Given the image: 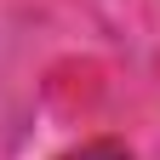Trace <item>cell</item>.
I'll return each instance as SVG.
<instances>
[{
	"label": "cell",
	"instance_id": "6da1fadb",
	"mask_svg": "<svg viewBox=\"0 0 160 160\" xmlns=\"http://www.w3.org/2000/svg\"><path fill=\"white\" fill-rule=\"evenodd\" d=\"M69 160H132V154L120 149V143H86V149H74Z\"/></svg>",
	"mask_w": 160,
	"mask_h": 160
}]
</instances>
